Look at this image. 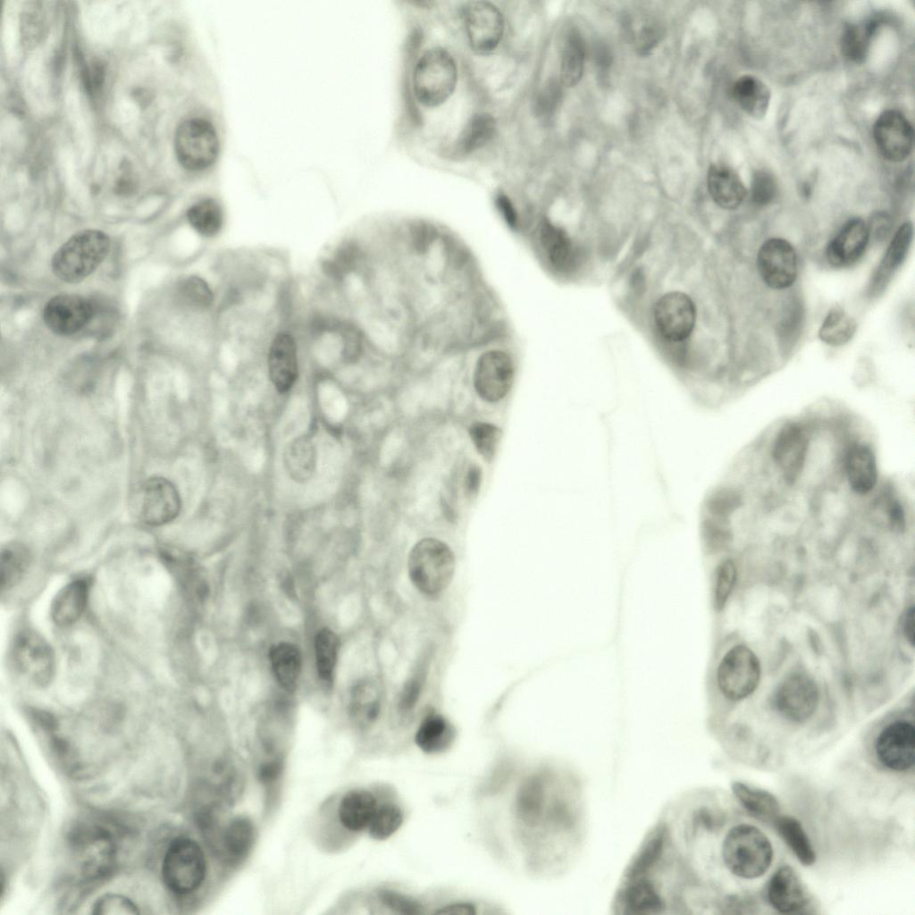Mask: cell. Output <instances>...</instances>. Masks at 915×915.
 <instances>
[{
	"label": "cell",
	"mask_w": 915,
	"mask_h": 915,
	"mask_svg": "<svg viewBox=\"0 0 915 915\" xmlns=\"http://www.w3.org/2000/svg\"><path fill=\"white\" fill-rule=\"evenodd\" d=\"M71 863L85 880L108 877L116 866L118 844L113 833L105 826L80 824L68 835Z\"/></svg>",
	"instance_id": "1"
},
{
	"label": "cell",
	"mask_w": 915,
	"mask_h": 915,
	"mask_svg": "<svg viewBox=\"0 0 915 915\" xmlns=\"http://www.w3.org/2000/svg\"><path fill=\"white\" fill-rule=\"evenodd\" d=\"M722 856L734 875L746 879L764 875L773 860V847L758 827L740 824L732 827L722 844Z\"/></svg>",
	"instance_id": "2"
},
{
	"label": "cell",
	"mask_w": 915,
	"mask_h": 915,
	"mask_svg": "<svg viewBox=\"0 0 915 915\" xmlns=\"http://www.w3.org/2000/svg\"><path fill=\"white\" fill-rule=\"evenodd\" d=\"M109 237L99 230H85L71 237L55 253L51 266L63 281L79 282L92 273L106 256Z\"/></svg>",
	"instance_id": "3"
},
{
	"label": "cell",
	"mask_w": 915,
	"mask_h": 915,
	"mask_svg": "<svg viewBox=\"0 0 915 915\" xmlns=\"http://www.w3.org/2000/svg\"><path fill=\"white\" fill-rule=\"evenodd\" d=\"M407 567L416 587L424 594L434 595L446 589L451 582L455 558L443 541L424 538L412 548Z\"/></svg>",
	"instance_id": "4"
},
{
	"label": "cell",
	"mask_w": 915,
	"mask_h": 915,
	"mask_svg": "<svg viewBox=\"0 0 915 915\" xmlns=\"http://www.w3.org/2000/svg\"><path fill=\"white\" fill-rule=\"evenodd\" d=\"M162 878L173 894L187 895L197 890L206 875V861L199 844L189 837L171 842L162 861Z\"/></svg>",
	"instance_id": "5"
},
{
	"label": "cell",
	"mask_w": 915,
	"mask_h": 915,
	"mask_svg": "<svg viewBox=\"0 0 915 915\" xmlns=\"http://www.w3.org/2000/svg\"><path fill=\"white\" fill-rule=\"evenodd\" d=\"M458 70L451 55L441 47H433L416 63L413 87L417 100L426 106L445 102L455 89Z\"/></svg>",
	"instance_id": "6"
},
{
	"label": "cell",
	"mask_w": 915,
	"mask_h": 915,
	"mask_svg": "<svg viewBox=\"0 0 915 915\" xmlns=\"http://www.w3.org/2000/svg\"><path fill=\"white\" fill-rule=\"evenodd\" d=\"M12 660L17 671L28 681L45 687L52 681L55 659L49 643L33 630H22L12 645Z\"/></svg>",
	"instance_id": "7"
},
{
	"label": "cell",
	"mask_w": 915,
	"mask_h": 915,
	"mask_svg": "<svg viewBox=\"0 0 915 915\" xmlns=\"http://www.w3.org/2000/svg\"><path fill=\"white\" fill-rule=\"evenodd\" d=\"M760 677V664L755 653L744 645H736L721 659L717 672L718 685L723 695L740 701L751 695Z\"/></svg>",
	"instance_id": "8"
},
{
	"label": "cell",
	"mask_w": 915,
	"mask_h": 915,
	"mask_svg": "<svg viewBox=\"0 0 915 915\" xmlns=\"http://www.w3.org/2000/svg\"><path fill=\"white\" fill-rule=\"evenodd\" d=\"M175 153L180 164L189 170H201L216 158L219 141L213 125L201 118L181 122L174 138Z\"/></svg>",
	"instance_id": "9"
},
{
	"label": "cell",
	"mask_w": 915,
	"mask_h": 915,
	"mask_svg": "<svg viewBox=\"0 0 915 915\" xmlns=\"http://www.w3.org/2000/svg\"><path fill=\"white\" fill-rule=\"evenodd\" d=\"M757 268L765 284L774 290L791 287L798 273L797 254L783 238L768 239L757 255Z\"/></svg>",
	"instance_id": "10"
},
{
	"label": "cell",
	"mask_w": 915,
	"mask_h": 915,
	"mask_svg": "<svg viewBox=\"0 0 915 915\" xmlns=\"http://www.w3.org/2000/svg\"><path fill=\"white\" fill-rule=\"evenodd\" d=\"M138 498L140 520L151 526H159L174 520L180 514L181 500L177 488L163 477L147 479Z\"/></svg>",
	"instance_id": "11"
},
{
	"label": "cell",
	"mask_w": 915,
	"mask_h": 915,
	"mask_svg": "<svg viewBox=\"0 0 915 915\" xmlns=\"http://www.w3.org/2000/svg\"><path fill=\"white\" fill-rule=\"evenodd\" d=\"M818 699V689L813 679L802 673H793L778 686L774 706L785 719L802 723L813 715Z\"/></svg>",
	"instance_id": "12"
},
{
	"label": "cell",
	"mask_w": 915,
	"mask_h": 915,
	"mask_svg": "<svg viewBox=\"0 0 915 915\" xmlns=\"http://www.w3.org/2000/svg\"><path fill=\"white\" fill-rule=\"evenodd\" d=\"M876 756L886 768L903 772L911 768L915 760V730L907 720H897L886 726L875 743Z\"/></svg>",
	"instance_id": "13"
},
{
	"label": "cell",
	"mask_w": 915,
	"mask_h": 915,
	"mask_svg": "<svg viewBox=\"0 0 915 915\" xmlns=\"http://www.w3.org/2000/svg\"><path fill=\"white\" fill-rule=\"evenodd\" d=\"M514 381V365L500 350H490L478 359L474 385L478 396L487 402H498L509 391Z\"/></svg>",
	"instance_id": "14"
},
{
	"label": "cell",
	"mask_w": 915,
	"mask_h": 915,
	"mask_svg": "<svg viewBox=\"0 0 915 915\" xmlns=\"http://www.w3.org/2000/svg\"><path fill=\"white\" fill-rule=\"evenodd\" d=\"M654 318L659 332L666 340L681 342L690 336L694 328V303L683 292L667 293L657 301Z\"/></svg>",
	"instance_id": "15"
},
{
	"label": "cell",
	"mask_w": 915,
	"mask_h": 915,
	"mask_svg": "<svg viewBox=\"0 0 915 915\" xmlns=\"http://www.w3.org/2000/svg\"><path fill=\"white\" fill-rule=\"evenodd\" d=\"M873 136L880 154L891 162H902L912 151L913 129L899 111L891 109L883 112L874 124Z\"/></svg>",
	"instance_id": "16"
},
{
	"label": "cell",
	"mask_w": 915,
	"mask_h": 915,
	"mask_svg": "<svg viewBox=\"0 0 915 915\" xmlns=\"http://www.w3.org/2000/svg\"><path fill=\"white\" fill-rule=\"evenodd\" d=\"M464 20L474 51L489 53L497 47L503 35L504 21L495 5L485 1L470 2L465 7Z\"/></svg>",
	"instance_id": "17"
},
{
	"label": "cell",
	"mask_w": 915,
	"mask_h": 915,
	"mask_svg": "<svg viewBox=\"0 0 915 915\" xmlns=\"http://www.w3.org/2000/svg\"><path fill=\"white\" fill-rule=\"evenodd\" d=\"M94 314L95 306L90 300L74 294H60L46 304L43 320L53 332L67 336L85 327Z\"/></svg>",
	"instance_id": "18"
},
{
	"label": "cell",
	"mask_w": 915,
	"mask_h": 915,
	"mask_svg": "<svg viewBox=\"0 0 915 915\" xmlns=\"http://www.w3.org/2000/svg\"><path fill=\"white\" fill-rule=\"evenodd\" d=\"M808 448V436L800 425L787 424L778 432L772 457L788 485L794 484L802 472Z\"/></svg>",
	"instance_id": "19"
},
{
	"label": "cell",
	"mask_w": 915,
	"mask_h": 915,
	"mask_svg": "<svg viewBox=\"0 0 915 915\" xmlns=\"http://www.w3.org/2000/svg\"><path fill=\"white\" fill-rule=\"evenodd\" d=\"M869 236L863 219H849L827 246L828 263L834 267H845L855 263L863 255Z\"/></svg>",
	"instance_id": "20"
},
{
	"label": "cell",
	"mask_w": 915,
	"mask_h": 915,
	"mask_svg": "<svg viewBox=\"0 0 915 915\" xmlns=\"http://www.w3.org/2000/svg\"><path fill=\"white\" fill-rule=\"evenodd\" d=\"M270 380L280 393H286L298 378L297 347L294 338L286 332L279 333L272 342L268 355Z\"/></svg>",
	"instance_id": "21"
},
{
	"label": "cell",
	"mask_w": 915,
	"mask_h": 915,
	"mask_svg": "<svg viewBox=\"0 0 915 915\" xmlns=\"http://www.w3.org/2000/svg\"><path fill=\"white\" fill-rule=\"evenodd\" d=\"M770 905L781 913L801 911L808 902V894L793 868L785 865L771 877L767 889Z\"/></svg>",
	"instance_id": "22"
},
{
	"label": "cell",
	"mask_w": 915,
	"mask_h": 915,
	"mask_svg": "<svg viewBox=\"0 0 915 915\" xmlns=\"http://www.w3.org/2000/svg\"><path fill=\"white\" fill-rule=\"evenodd\" d=\"M707 185L713 201L726 210L740 206L747 194L738 174L726 164H715L709 166Z\"/></svg>",
	"instance_id": "23"
},
{
	"label": "cell",
	"mask_w": 915,
	"mask_h": 915,
	"mask_svg": "<svg viewBox=\"0 0 915 915\" xmlns=\"http://www.w3.org/2000/svg\"><path fill=\"white\" fill-rule=\"evenodd\" d=\"M913 238V226L911 222H903L895 231L886 252L876 270L869 291L878 294L886 288L894 272L904 261Z\"/></svg>",
	"instance_id": "24"
},
{
	"label": "cell",
	"mask_w": 915,
	"mask_h": 915,
	"mask_svg": "<svg viewBox=\"0 0 915 915\" xmlns=\"http://www.w3.org/2000/svg\"><path fill=\"white\" fill-rule=\"evenodd\" d=\"M88 583L74 580L59 591L51 605V617L60 627L73 625L83 614L88 598Z\"/></svg>",
	"instance_id": "25"
},
{
	"label": "cell",
	"mask_w": 915,
	"mask_h": 915,
	"mask_svg": "<svg viewBox=\"0 0 915 915\" xmlns=\"http://www.w3.org/2000/svg\"><path fill=\"white\" fill-rule=\"evenodd\" d=\"M377 807L376 798L372 793L362 789L352 790L340 802L339 819L347 830L360 832L368 828Z\"/></svg>",
	"instance_id": "26"
},
{
	"label": "cell",
	"mask_w": 915,
	"mask_h": 915,
	"mask_svg": "<svg viewBox=\"0 0 915 915\" xmlns=\"http://www.w3.org/2000/svg\"><path fill=\"white\" fill-rule=\"evenodd\" d=\"M846 475L851 489L857 494L869 493L877 481L876 458L863 444L852 446L846 457Z\"/></svg>",
	"instance_id": "27"
},
{
	"label": "cell",
	"mask_w": 915,
	"mask_h": 915,
	"mask_svg": "<svg viewBox=\"0 0 915 915\" xmlns=\"http://www.w3.org/2000/svg\"><path fill=\"white\" fill-rule=\"evenodd\" d=\"M732 92L736 103L749 115L760 119L766 114L770 91L760 79L743 75L735 82Z\"/></svg>",
	"instance_id": "28"
},
{
	"label": "cell",
	"mask_w": 915,
	"mask_h": 915,
	"mask_svg": "<svg viewBox=\"0 0 915 915\" xmlns=\"http://www.w3.org/2000/svg\"><path fill=\"white\" fill-rule=\"evenodd\" d=\"M283 461L292 480L298 483L309 480L316 464V452L312 440L302 435L290 441L285 449Z\"/></svg>",
	"instance_id": "29"
},
{
	"label": "cell",
	"mask_w": 915,
	"mask_h": 915,
	"mask_svg": "<svg viewBox=\"0 0 915 915\" xmlns=\"http://www.w3.org/2000/svg\"><path fill=\"white\" fill-rule=\"evenodd\" d=\"M455 737L450 724L439 714H428L421 722L416 744L425 753L434 754L448 749Z\"/></svg>",
	"instance_id": "30"
},
{
	"label": "cell",
	"mask_w": 915,
	"mask_h": 915,
	"mask_svg": "<svg viewBox=\"0 0 915 915\" xmlns=\"http://www.w3.org/2000/svg\"><path fill=\"white\" fill-rule=\"evenodd\" d=\"M732 790L743 807L755 818L773 822L779 816V803L771 793L742 782H734Z\"/></svg>",
	"instance_id": "31"
},
{
	"label": "cell",
	"mask_w": 915,
	"mask_h": 915,
	"mask_svg": "<svg viewBox=\"0 0 915 915\" xmlns=\"http://www.w3.org/2000/svg\"><path fill=\"white\" fill-rule=\"evenodd\" d=\"M269 658L277 681L285 690L293 691L302 665L298 649L291 643L281 642L271 648Z\"/></svg>",
	"instance_id": "32"
},
{
	"label": "cell",
	"mask_w": 915,
	"mask_h": 915,
	"mask_svg": "<svg viewBox=\"0 0 915 915\" xmlns=\"http://www.w3.org/2000/svg\"><path fill=\"white\" fill-rule=\"evenodd\" d=\"M541 245L550 262L558 269H567L574 261L572 242L562 228L544 221L540 226Z\"/></svg>",
	"instance_id": "33"
},
{
	"label": "cell",
	"mask_w": 915,
	"mask_h": 915,
	"mask_svg": "<svg viewBox=\"0 0 915 915\" xmlns=\"http://www.w3.org/2000/svg\"><path fill=\"white\" fill-rule=\"evenodd\" d=\"M778 835L804 866L816 861V853L802 824L790 816H778L774 821Z\"/></svg>",
	"instance_id": "34"
},
{
	"label": "cell",
	"mask_w": 915,
	"mask_h": 915,
	"mask_svg": "<svg viewBox=\"0 0 915 915\" xmlns=\"http://www.w3.org/2000/svg\"><path fill=\"white\" fill-rule=\"evenodd\" d=\"M30 561V552L21 543L12 542L2 548L0 555L2 592L11 590L21 580Z\"/></svg>",
	"instance_id": "35"
},
{
	"label": "cell",
	"mask_w": 915,
	"mask_h": 915,
	"mask_svg": "<svg viewBox=\"0 0 915 915\" xmlns=\"http://www.w3.org/2000/svg\"><path fill=\"white\" fill-rule=\"evenodd\" d=\"M255 830L252 821L244 816L233 818L222 835L224 850L229 856L240 860L248 853L254 844Z\"/></svg>",
	"instance_id": "36"
},
{
	"label": "cell",
	"mask_w": 915,
	"mask_h": 915,
	"mask_svg": "<svg viewBox=\"0 0 915 915\" xmlns=\"http://www.w3.org/2000/svg\"><path fill=\"white\" fill-rule=\"evenodd\" d=\"M857 328L855 320L842 307H832L826 315L819 330V339L827 345L838 347L847 343Z\"/></svg>",
	"instance_id": "37"
},
{
	"label": "cell",
	"mask_w": 915,
	"mask_h": 915,
	"mask_svg": "<svg viewBox=\"0 0 915 915\" xmlns=\"http://www.w3.org/2000/svg\"><path fill=\"white\" fill-rule=\"evenodd\" d=\"M877 28V21L875 20L861 24H848L841 37L843 55L852 62H863Z\"/></svg>",
	"instance_id": "38"
},
{
	"label": "cell",
	"mask_w": 915,
	"mask_h": 915,
	"mask_svg": "<svg viewBox=\"0 0 915 915\" xmlns=\"http://www.w3.org/2000/svg\"><path fill=\"white\" fill-rule=\"evenodd\" d=\"M585 57L584 44L577 32L568 35L561 55L560 79L567 87H574L581 80Z\"/></svg>",
	"instance_id": "39"
},
{
	"label": "cell",
	"mask_w": 915,
	"mask_h": 915,
	"mask_svg": "<svg viewBox=\"0 0 915 915\" xmlns=\"http://www.w3.org/2000/svg\"><path fill=\"white\" fill-rule=\"evenodd\" d=\"M543 802L542 784L537 776L526 779L516 798V816L525 824L534 825L540 817Z\"/></svg>",
	"instance_id": "40"
},
{
	"label": "cell",
	"mask_w": 915,
	"mask_h": 915,
	"mask_svg": "<svg viewBox=\"0 0 915 915\" xmlns=\"http://www.w3.org/2000/svg\"><path fill=\"white\" fill-rule=\"evenodd\" d=\"M187 217L190 225L206 237L217 234L223 222L222 208L212 198L202 199L191 206L187 212Z\"/></svg>",
	"instance_id": "41"
},
{
	"label": "cell",
	"mask_w": 915,
	"mask_h": 915,
	"mask_svg": "<svg viewBox=\"0 0 915 915\" xmlns=\"http://www.w3.org/2000/svg\"><path fill=\"white\" fill-rule=\"evenodd\" d=\"M496 129L494 118L489 113L475 114L466 126L459 147L464 153L473 152L487 144Z\"/></svg>",
	"instance_id": "42"
},
{
	"label": "cell",
	"mask_w": 915,
	"mask_h": 915,
	"mask_svg": "<svg viewBox=\"0 0 915 915\" xmlns=\"http://www.w3.org/2000/svg\"><path fill=\"white\" fill-rule=\"evenodd\" d=\"M315 649L317 672L322 679L329 681L333 675L337 660V635L329 629L319 631L315 636Z\"/></svg>",
	"instance_id": "43"
},
{
	"label": "cell",
	"mask_w": 915,
	"mask_h": 915,
	"mask_svg": "<svg viewBox=\"0 0 915 915\" xmlns=\"http://www.w3.org/2000/svg\"><path fill=\"white\" fill-rule=\"evenodd\" d=\"M402 822L403 813L399 806L382 804L377 807L368 826L369 835L375 840H385L400 827Z\"/></svg>",
	"instance_id": "44"
},
{
	"label": "cell",
	"mask_w": 915,
	"mask_h": 915,
	"mask_svg": "<svg viewBox=\"0 0 915 915\" xmlns=\"http://www.w3.org/2000/svg\"><path fill=\"white\" fill-rule=\"evenodd\" d=\"M626 905L634 913H657L663 908V902L655 888L647 881L634 884L625 894Z\"/></svg>",
	"instance_id": "45"
},
{
	"label": "cell",
	"mask_w": 915,
	"mask_h": 915,
	"mask_svg": "<svg viewBox=\"0 0 915 915\" xmlns=\"http://www.w3.org/2000/svg\"><path fill=\"white\" fill-rule=\"evenodd\" d=\"M468 431L479 454L486 461L492 460L501 439L500 429L492 424L477 422L471 424Z\"/></svg>",
	"instance_id": "46"
},
{
	"label": "cell",
	"mask_w": 915,
	"mask_h": 915,
	"mask_svg": "<svg viewBox=\"0 0 915 915\" xmlns=\"http://www.w3.org/2000/svg\"><path fill=\"white\" fill-rule=\"evenodd\" d=\"M737 570L732 559L723 561L717 569L714 606L717 610H722L734 589L736 581Z\"/></svg>",
	"instance_id": "47"
},
{
	"label": "cell",
	"mask_w": 915,
	"mask_h": 915,
	"mask_svg": "<svg viewBox=\"0 0 915 915\" xmlns=\"http://www.w3.org/2000/svg\"><path fill=\"white\" fill-rule=\"evenodd\" d=\"M179 294L184 303L197 308H206L213 301V294L206 282L196 276L182 281Z\"/></svg>",
	"instance_id": "48"
},
{
	"label": "cell",
	"mask_w": 915,
	"mask_h": 915,
	"mask_svg": "<svg viewBox=\"0 0 915 915\" xmlns=\"http://www.w3.org/2000/svg\"><path fill=\"white\" fill-rule=\"evenodd\" d=\"M663 847V833L658 831L654 833L642 846L632 865L629 867L628 876L635 877L642 874L649 869L650 867L659 858Z\"/></svg>",
	"instance_id": "49"
},
{
	"label": "cell",
	"mask_w": 915,
	"mask_h": 915,
	"mask_svg": "<svg viewBox=\"0 0 915 915\" xmlns=\"http://www.w3.org/2000/svg\"><path fill=\"white\" fill-rule=\"evenodd\" d=\"M94 914H139L138 906L128 897L119 894H105L92 906Z\"/></svg>",
	"instance_id": "50"
},
{
	"label": "cell",
	"mask_w": 915,
	"mask_h": 915,
	"mask_svg": "<svg viewBox=\"0 0 915 915\" xmlns=\"http://www.w3.org/2000/svg\"><path fill=\"white\" fill-rule=\"evenodd\" d=\"M776 191V181L771 173L766 171H758L754 173L751 197L756 206H763L769 204L775 198Z\"/></svg>",
	"instance_id": "51"
},
{
	"label": "cell",
	"mask_w": 915,
	"mask_h": 915,
	"mask_svg": "<svg viewBox=\"0 0 915 915\" xmlns=\"http://www.w3.org/2000/svg\"><path fill=\"white\" fill-rule=\"evenodd\" d=\"M380 902L389 909L402 914H419L421 906L414 900L388 889L377 893Z\"/></svg>",
	"instance_id": "52"
},
{
	"label": "cell",
	"mask_w": 915,
	"mask_h": 915,
	"mask_svg": "<svg viewBox=\"0 0 915 915\" xmlns=\"http://www.w3.org/2000/svg\"><path fill=\"white\" fill-rule=\"evenodd\" d=\"M355 259L356 250L353 246H341L338 248L333 256L325 263V272L333 278L340 279L352 266Z\"/></svg>",
	"instance_id": "53"
},
{
	"label": "cell",
	"mask_w": 915,
	"mask_h": 915,
	"mask_svg": "<svg viewBox=\"0 0 915 915\" xmlns=\"http://www.w3.org/2000/svg\"><path fill=\"white\" fill-rule=\"evenodd\" d=\"M659 31L656 26H644L637 37V46L640 52L651 51L659 40Z\"/></svg>",
	"instance_id": "54"
},
{
	"label": "cell",
	"mask_w": 915,
	"mask_h": 915,
	"mask_svg": "<svg viewBox=\"0 0 915 915\" xmlns=\"http://www.w3.org/2000/svg\"><path fill=\"white\" fill-rule=\"evenodd\" d=\"M419 693L420 683L417 679L407 683L399 698V709L404 712L410 710L416 705Z\"/></svg>",
	"instance_id": "55"
},
{
	"label": "cell",
	"mask_w": 915,
	"mask_h": 915,
	"mask_svg": "<svg viewBox=\"0 0 915 915\" xmlns=\"http://www.w3.org/2000/svg\"><path fill=\"white\" fill-rule=\"evenodd\" d=\"M869 235L874 233L877 239L885 237L891 228V219L885 213L877 214L868 225Z\"/></svg>",
	"instance_id": "56"
},
{
	"label": "cell",
	"mask_w": 915,
	"mask_h": 915,
	"mask_svg": "<svg viewBox=\"0 0 915 915\" xmlns=\"http://www.w3.org/2000/svg\"><path fill=\"white\" fill-rule=\"evenodd\" d=\"M496 206L507 223L515 227L517 223V215L509 199L505 195L499 194L496 198Z\"/></svg>",
	"instance_id": "57"
},
{
	"label": "cell",
	"mask_w": 915,
	"mask_h": 915,
	"mask_svg": "<svg viewBox=\"0 0 915 915\" xmlns=\"http://www.w3.org/2000/svg\"><path fill=\"white\" fill-rule=\"evenodd\" d=\"M437 914L446 915H474L476 913L475 907L467 902H458L447 905L439 911H436Z\"/></svg>",
	"instance_id": "58"
},
{
	"label": "cell",
	"mask_w": 915,
	"mask_h": 915,
	"mask_svg": "<svg viewBox=\"0 0 915 915\" xmlns=\"http://www.w3.org/2000/svg\"><path fill=\"white\" fill-rule=\"evenodd\" d=\"M480 481H481V471H480V469L477 466H471L468 469V471H467L466 481H465V487H466V491L467 495H469L470 497H473V496L476 495V493L478 491V489H479Z\"/></svg>",
	"instance_id": "59"
},
{
	"label": "cell",
	"mask_w": 915,
	"mask_h": 915,
	"mask_svg": "<svg viewBox=\"0 0 915 915\" xmlns=\"http://www.w3.org/2000/svg\"><path fill=\"white\" fill-rule=\"evenodd\" d=\"M281 771V763L278 761H271L261 767L259 770V778L264 783H271L279 776Z\"/></svg>",
	"instance_id": "60"
},
{
	"label": "cell",
	"mask_w": 915,
	"mask_h": 915,
	"mask_svg": "<svg viewBox=\"0 0 915 915\" xmlns=\"http://www.w3.org/2000/svg\"><path fill=\"white\" fill-rule=\"evenodd\" d=\"M888 516L890 524L894 530L901 531L904 528V512L900 504L895 502L891 505Z\"/></svg>",
	"instance_id": "61"
},
{
	"label": "cell",
	"mask_w": 915,
	"mask_h": 915,
	"mask_svg": "<svg viewBox=\"0 0 915 915\" xmlns=\"http://www.w3.org/2000/svg\"><path fill=\"white\" fill-rule=\"evenodd\" d=\"M903 634L911 645L914 643V608L909 609L902 622Z\"/></svg>",
	"instance_id": "62"
}]
</instances>
